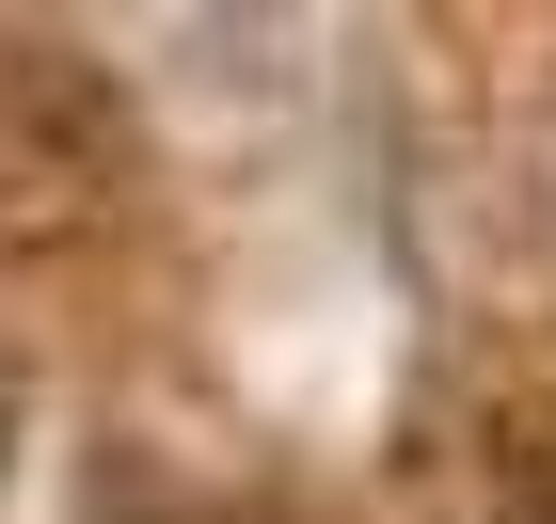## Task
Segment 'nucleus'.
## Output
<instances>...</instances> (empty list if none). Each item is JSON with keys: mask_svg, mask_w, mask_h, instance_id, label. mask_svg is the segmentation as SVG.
Returning a JSON list of instances; mask_svg holds the SVG:
<instances>
[{"mask_svg": "<svg viewBox=\"0 0 556 524\" xmlns=\"http://www.w3.org/2000/svg\"><path fill=\"white\" fill-rule=\"evenodd\" d=\"M493 524H556V397L493 413Z\"/></svg>", "mask_w": 556, "mask_h": 524, "instance_id": "nucleus-2", "label": "nucleus"}, {"mask_svg": "<svg viewBox=\"0 0 556 524\" xmlns=\"http://www.w3.org/2000/svg\"><path fill=\"white\" fill-rule=\"evenodd\" d=\"M128 175V112L80 48H0V255H33L64 222L112 207Z\"/></svg>", "mask_w": 556, "mask_h": 524, "instance_id": "nucleus-1", "label": "nucleus"}]
</instances>
